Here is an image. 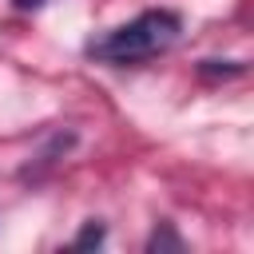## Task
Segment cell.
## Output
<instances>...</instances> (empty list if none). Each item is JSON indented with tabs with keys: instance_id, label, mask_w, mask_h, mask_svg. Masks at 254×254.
Instances as JSON below:
<instances>
[{
	"instance_id": "6da1fadb",
	"label": "cell",
	"mask_w": 254,
	"mask_h": 254,
	"mask_svg": "<svg viewBox=\"0 0 254 254\" xmlns=\"http://www.w3.org/2000/svg\"><path fill=\"white\" fill-rule=\"evenodd\" d=\"M179 32H183V20L171 8H151V12H139L135 20L111 28L107 36L91 40L87 52L103 64H139V60L167 52L179 40Z\"/></svg>"
},
{
	"instance_id": "7a4b0ae2",
	"label": "cell",
	"mask_w": 254,
	"mask_h": 254,
	"mask_svg": "<svg viewBox=\"0 0 254 254\" xmlns=\"http://www.w3.org/2000/svg\"><path fill=\"white\" fill-rule=\"evenodd\" d=\"M147 250H183V238H175V234H171V226L163 222V226L147 238Z\"/></svg>"
},
{
	"instance_id": "3957f363",
	"label": "cell",
	"mask_w": 254,
	"mask_h": 254,
	"mask_svg": "<svg viewBox=\"0 0 254 254\" xmlns=\"http://www.w3.org/2000/svg\"><path fill=\"white\" fill-rule=\"evenodd\" d=\"M99 242H103V226H99V222H87L83 234H75L71 246H99Z\"/></svg>"
},
{
	"instance_id": "277c9868",
	"label": "cell",
	"mask_w": 254,
	"mask_h": 254,
	"mask_svg": "<svg viewBox=\"0 0 254 254\" xmlns=\"http://www.w3.org/2000/svg\"><path fill=\"white\" fill-rule=\"evenodd\" d=\"M36 4H44V0H16V8H36Z\"/></svg>"
}]
</instances>
